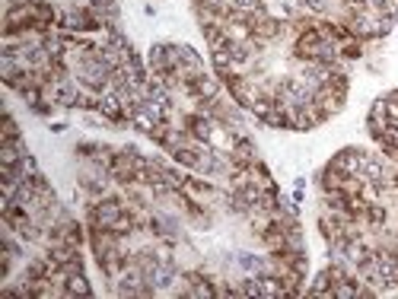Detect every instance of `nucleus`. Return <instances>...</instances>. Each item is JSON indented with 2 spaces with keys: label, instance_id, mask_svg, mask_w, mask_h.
<instances>
[{
  "label": "nucleus",
  "instance_id": "obj_12",
  "mask_svg": "<svg viewBox=\"0 0 398 299\" xmlns=\"http://www.w3.org/2000/svg\"><path fill=\"white\" fill-rule=\"evenodd\" d=\"M306 296H325V299H335V287H332V277L328 271H319L312 280V287L306 290Z\"/></svg>",
  "mask_w": 398,
  "mask_h": 299
},
{
  "label": "nucleus",
  "instance_id": "obj_15",
  "mask_svg": "<svg viewBox=\"0 0 398 299\" xmlns=\"http://www.w3.org/2000/svg\"><path fill=\"white\" fill-rule=\"evenodd\" d=\"M382 153H398V125H382V137L376 141Z\"/></svg>",
  "mask_w": 398,
  "mask_h": 299
},
{
  "label": "nucleus",
  "instance_id": "obj_3",
  "mask_svg": "<svg viewBox=\"0 0 398 299\" xmlns=\"http://www.w3.org/2000/svg\"><path fill=\"white\" fill-rule=\"evenodd\" d=\"M315 23H319V19H315ZM325 42H328V39L319 32V25L309 29V32H299L297 42H293V58H299V61H306V64H309V61L315 58V51L322 48Z\"/></svg>",
  "mask_w": 398,
  "mask_h": 299
},
{
  "label": "nucleus",
  "instance_id": "obj_9",
  "mask_svg": "<svg viewBox=\"0 0 398 299\" xmlns=\"http://www.w3.org/2000/svg\"><path fill=\"white\" fill-rule=\"evenodd\" d=\"M386 223H389V207H386V204H379V200H370V204H366V214H364V226H366V229H376V233H382V229H386Z\"/></svg>",
  "mask_w": 398,
  "mask_h": 299
},
{
  "label": "nucleus",
  "instance_id": "obj_22",
  "mask_svg": "<svg viewBox=\"0 0 398 299\" xmlns=\"http://www.w3.org/2000/svg\"><path fill=\"white\" fill-rule=\"evenodd\" d=\"M86 3H92V0H86Z\"/></svg>",
  "mask_w": 398,
  "mask_h": 299
},
{
  "label": "nucleus",
  "instance_id": "obj_8",
  "mask_svg": "<svg viewBox=\"0 0 398 299\" xmlns=\"http://www.w3.org/2000/svg\"><path fill=\"white\" fill-rule=\"evenodd\" d=\"M26 153H29L26 141H3L0 137V166H19Z\"/></svg>",
  "mask_w": 398,
  "mask_h": 299
},
{
  "label": "nucleus",
  "instance_id": "obj_20",
  "mask_svg": "<svg viewBox=\"0 0 398 299\" xmlns=\"http://www.w3.org/2000/svg\"><path fill=\"white\" fill-rule=\"evenodd\" d=\"M386 99H389V102H392V105H395V108H398V90H389V96H386Z\"/></svg>",
  "mask_w": 398,
  "mask_h": 299
},
{
  "label": "nucleus",
  "instance_id": "obj_10",
  "mask_svg": "<svg viewBox=\"0 0 398 299\" xmlns=\"http://www.w3.org/2000/svg\"><path fill=\"white\" fill-rule=\"evenodd\" d=\"M179 67L182 74H204V58L191 45H179Z\"/></svg>",
  "mask_w": 398,
  "mask_h": 299
},
{
  "label": "nucleus",
  "instance_id": "obj_4",
  "mask_svg": "<svg viewBox=\"0 0 398 299\" xmlns=\"http://www.w3.org/2000/svg\"><path fill=\"white\" fill-rule=\"evenodd\" d=\"M147 280L153 283V287H157L159 293L169 290V287H172V283L179 280V265H175V261H159V265L147 274Z\"/></svg>",
  "mask_w": 398,
  "mask_h": 299
},
{
  "label": "nucleus",
  "instance_id": "obj_6",
  "mask_svg": "<svg viewBox=\"0 0 398 299\" xmlns=\"http://www.w3.org/2000/svg\"><path fill=\"white\" fill-rule=\"evenodd\" d=\"M179 192L185 194V198H191V200H204V198H214V185L210 182H204V178H198V175H185V182H182V188Z\"/></svg>",
  "mask_w": 398,
  "mask_h": 299
},
{
  "label": "nucleus",
  "instance_id": "obj_19",
  "mask_svg": "<svg viewBox=\"0 0 398 299\" xmlns=\"http://www.w3.org/2000/svg\"><path fill=\"white\" fill-rule=\"evenodd\" d=\"M51 131H54V134H64L67 125H64V121H54V125H51Z\"/></svg>",
  "mask_w": 398,
  "mask_h": 299
},
{
  "label": "nucleus",
  "instance_id": "obj_17",
  "mask_svg": "<svg viewBox=\"0 0 398 299\" xmlns=\"http://www.w3.org/2000/svg\"><path fill=\"white\" fill-rule=\"evenodd\" d=\"M3 141H23V131H19V125H17V118L10 115H3Z\"/></svg>",
  "mask_w": 398,
  "mask_h": 299
},
{
  "label": "nucleus",
  "instance_id": "obj_11",
  "mask_svg": "<svg viewBox=\"0 0 398 299\" xmlns=\"http://www.w3.org/2000/svg\"><path fill=\"white\" fill-rule=\"evenodd\" d=\"M236 265H239L246 274H265V271H268V258L252 255V251H239V255H236Z\"/></svg>",
  "mask_w": 398,
  "mask_h": 299
},
{
  "label": "nucleus",
  "instance_id": "obj_1",
  "mask_svg": "<svg viewBox=\"0 0 398 299\" xmlns=\"http://www.w3.org/2000/svg\"><path fill=\"white\" fill-rule=\"evenodd\" d=\"M364 156H366V150H360V147H344V150H338L325 166L328 169H335V172H341V175H360V166H364Z\"/></svg>",
  "mask_w": 398,
  "mask_h": 299
},
{
  "label": "nucleus",
  "instance_id": "obj_5",
  "mask_svg": "<svg viewBox=\"0 0 398 299\" xmlns=\"http://www.w3.org/2000/svg\"><path fill=\"white\" fill-rule=\"evenodd\" d=\"M61 296H92V287L86 280V271H67L61 283Z\"/></svg>",
  "mask_w": 398,
  "mask_h": 299
},
{
  "label": "nucleus",
  "instance_id": "obj_18",
  "mask_svg": "<svg viewBox=\"0 0 398 299\" xmlns=\"http://www.w3.org/2000/svg\"><path fill=\"white\" fill-rule=\"evenodd\" d=\"M77 108H80V112H99V96H96V92H80Z\"/></svg>",
  "mask_w": 398,
  "mask_h": 299
},
{
  "label": "nucleus",
  "instance_id": "obj_13",
  "mask_svg": "<svg viewBox=\"0 0 398 299\" xmlns=\"http://www.w3.org/2000/svg\"><path fill=\"white\" fill-rule=\"evenodd\" d=\"M210 64H214L217 76H223V74H230V70H236V64H232V54L226 48H214V51H210Z\"/></svg>",
  "mask_w": 398,
  "mask_h": 299
},
{
  "label": "nucleus",
  "instance_id": "obj_14",
  "mask_svg": "<svg viewBox=\"0 0 398 299\" xmlns=\"http://www.w3.org/2000/svg\"><path fill=\"white\" fill-rule=\"evenodd\" d=\"M102 150H106V143H92V141H80L74 147V153L80 159H86V163H96V159L102 156Z\"/></svg>",
  "mask_w": 398,
  "mask_h": 299
},
{
  "label": "nucleus",
  "instance_id": "obj_7",
  "mask_svg": "<svg viewBox=\"0 0 398 299\" xmlns=\"http://www.w3.org/2000/svg\"><path fill=\"white\" fill-rule=\"evenodd\" d=\"M360 178H364L366 185H382L386 182V163H382L379 156H373V153H366L364 166H360Z\"/></svg>",
  "mask_w": 398,
  "mask_h": 299
},
{
  "label": "nucleus",
  "instance_id": "obj_16",
  "mask_svg": "<svg viewBox=\"0 0 398 299\" xmlns=\"http://www.w3.org/2000/svg\"><path fill=\"white\" fill-rule=\"evenodd\" d=\"M338 54H341V61H360V58H364V42H360V39L341 42L338 45Z\"/></svg>",
  "mask_w": 398,
  "mask_h": 299
},
{
  "label": "nucleus",
  "instance_id": "obj_2",
  "mask_svg": "<svg viewBox=\"0 0 398 299\" xmlns=\"http://www.w3.org/2000/svg\"><path fill=\"white\" fill-rule=\"evenodd\" d=\"M182 125L198 143H208L210 147V137H214V127H217V121L210 115H204V112H188V115L182 118Z\"/></svg>",
  "mask_w": 398,
  "mask_h": 299
},
{
  "label": "nucleus",
  "instance_id": "obj_21",
  "mask_svg": "<svg viewBox=\"0 0 398 299\" xmlns=\"http://www.w3.org/2000/svg\"><path fill=\"white\" fill-rule=\"evenodd\" d=\"M341 3H366V0H341Z\"/></svg>",
  "mask_w": 398,
  "mask_h": 299
}]
</instances>
